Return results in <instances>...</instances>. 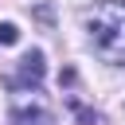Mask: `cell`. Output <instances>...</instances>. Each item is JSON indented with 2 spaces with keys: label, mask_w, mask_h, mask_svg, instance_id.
<instances>
[{
  "label": "cell",
  "mask_w": 125,
  "mask_h": 125,
  "mask_svg": "<svg viewBox=\"0 0 125 125\" xmlns=\"http://www.w3.org/2000/svg\"><path fill=\"white\" fill-rule=\"evenodd\" d=\"M12 125H55V117L47 109H39V105H20L12 113Z\"/></svg>",
  "instance_id": "obj_3"
},
{
  "label": "cell",
  "mask_w": 125,
  "mask_h": 125,
  "mask_svg": "<svg viewBox=\"0 0 125 125\" xmlns=\"http://www.w3.org/2000/svg\"><path fill=\"white\" fill-rule=\"evenodd\" d=\"M16 39H20V27H16V23H0V43H4V47H12Z\"/></svg>",
  "instance_id": "obj_4"
},
{
  "label": "cell",
  "mask_w": 125,
  "mask_h": 125,
  "mask_svg": "<svg viewBox=\"0 0 125 125\" xmlns=\"http://www.w3.org/2000/svg\"><path fill=\"white\" fill-rule=\"evenodd\" d=\"M86 27L94 51L105 62H125V0H102Z\"/></svg>",
  "instance_id": "obj_1"
},
{
  "label": "cell",
  "mask_w": 125,
  "mask_h": 125,
  "mask_svg": "<svg viewBox=\"0 0 125 125\" xmlns=\"http://www.w3.org/2000/svg\"><path fill=\"white\" fill-rule=\"evenodd\" d=\"M74 109H78V117H82L86 125H102V117H98V113H90V109H82L78 102H74Z\"/></svg>",
  "instance_id": "obj_5"
},
{
  "label": "cell",
  "mask_w": 125,
  "mask_h": 125,
  "mask_svg": "<svg viewBox=\"0 0 125 125\" xmlns=\"http://www.w3.org/2000/svg\"><path fill=\"white\" fill-rule=\"evenodd\" d=\"M43 74H47V62H43V51H27L23 59H20V70L8 78V86L12 90H35L39 82H43Z\"/></svg>",
  "instance_id": "obj_2"
}]
</instances>
